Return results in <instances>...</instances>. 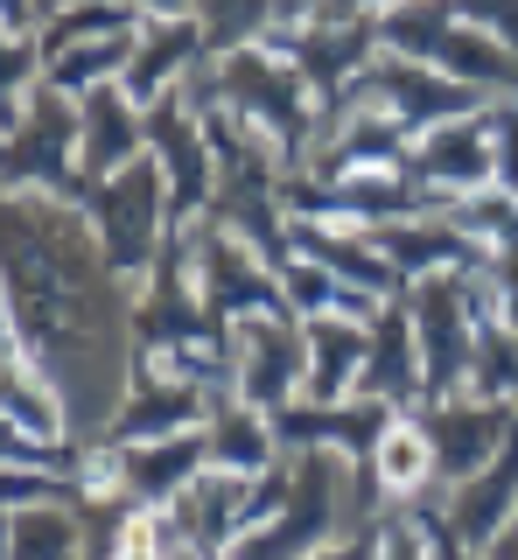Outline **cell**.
Listing matches in <instances>:
<instances>
[{
	"label": "cell",
	"instance_id": "22",
	"mask_svg": "<svg viewBox=\"0 0 518 560\" xmlns=\"http://www.w3.org/2000/svg\"><path fill=\"white\" fill-rule=\"evenodd\" d=\"M365 399H386V407L413 413L427 399V372H421V337H413V308L407 294H392L386 308L372 315V358H365Z\"/></svg>",
	"mask_w": 518,
	"mask_h": 560
},
{
	"label": "cell",
	"instance_id": "26",
	"mask_svg": "<svg viewBox=\"0 0 518 560\" xmlns=\"http://www.w3.org/2000/svg\"><path fill=\"white\" fill-rule=\"evenodd\" d=\"M0 428L36 434V442H78L71 407H63L57 378H49L22 343H8V378H0Z\"/></svg>",
	"mask_w": 518,
	"mask_h": 560
},
{
	"label": "cell",
	"instance_id": "34",
	"mask_svg": "<svg viewBox=\"0 0 518 560\" xmlns=\"http://www.w3.org/2000/svg\"><path fill=\"white\" fill-rule=\"evenodd\" d=\"M470 393L483 399H518V329H505L491 315V294H483V323H476V372Z\"/></svg>",
	"mask_w": 518,
	"mask_h": 560
},
{
	"label": "cell",
	"instance_id": "38",
	"mask_svg": "<svg viewBox=\"0 0 518 560\" xmlns=\"http://www.w3.org/2000/svg\"><path fill=\"white\" fill-rule=\"evenodd\" d=\"M462 22H476L483 35H497V43L518 57V0H456Z\"/></svg>",
	"mask_w": 518,
	"mask_h": 560
},
{
	"label": "cell",
	"instance_id": "1",
	"mask_svg": "<svg viewBox=\"0 0 518 560\" xmlns=\"http://www.w3.org/2000/svg\"><path fill=\"white\" fill-rule=\"evenodd\" d=\"M8 343L57 378L78 442H106L133 378V315H119V280L98 253L92 218L36 189H8Z\"/></svg>",
	"mask_w": 518,
	"mask_h": 560
},
{
	"label": "cell",
	"instance_id": "39",
	"mask_svg": "<svg viewBox=\"0 0 518 560\" xmlns=\"http://www.w3.org/2000/svg\"><path fill=\"white\" fill-rule=\"evenodd\" d=\"M378 525H386V539H378V560H427V539H421V525H413L407 504H392Z\"/></svg>",
	"mask_w": 518,
	"mask_h": 560
},
{
	"label": "cell",
	"instance_id": "16",
	"mask_svg": "<svg viewBox=\"0 0 518 560\" xmlns=\"http://www.w3.org/2000/svg\"><path fill=\"white\" fill-rule=\"evenodd\" d=\"M308 372V329L302 315H246L238 323V358H232V393L259 413H281L287 399H302Z\"/></svg>",
	"mask_w": 518,
	"mask_h": 560
},
{
	"label": "cell",
	"instance_id": "8",
	"mask_svg": "<svg viewBox=\"0 0 518 560\" xmlns=\"http://www.w3.org/2000/svg\"><path fill=\"white\" fill-rule=\"evenodd\" d=\"M407 308H413V337H421L427 399L470 393L476 323H483V273H427V280L407 288ZM427 399H421V407H427Z\"/></svg>",
	"mask_w": 518,
	"mask_h": 560
},
{
	"label": "cell",
	"instance_id": "3",
	"mask_svg": "<svg viewBox=\"0 0 518 560\" xmlns=\"http://www.w3.org/2000/svg\"><path fill=\"white\" fill-rule=\"evenodd\" d=\"M183 92H189L197 113H232V119H246L252 133H267L273 148H281L287 175H302L308 148H316L322 98L302 84V70L287 57H273L267 43L232 49V57H203L197 70H189Z\"/></svg>",
	"mask_w": 518,
	"mask_h": 560
},
{
	"label": "cell",
	"instance_id": "25",
	"mask_svg": "<svg viewBox=\"0 0 518 560\" xmlns=\"http://www.w3.org/2000/svg\"><path fill=\"white\" fill-rule=\"evenodd\" d=\"M308 329V372H302V399H357L365 385V358H372V323L351 315H316Z\"/></svg>",
	"mask_w": 518,
	"mask_h": 560
},
{
	"label": "cell",
	"instance_id": "10",
	"mask_svg": "<svg viewBox=\"0 0 518 560\" xmlns=\"http://www.w3.org/2000/svg\"><path fill=\"white\" fill-rule=\"evenodd\" d=\"M330 105H372V113H386L407 140H421V133H435V127H448V119H462V113H483L491 92L448 78V70H435V63L378 57L365 78H357L343 98H330Z\"/></svg>",
	"mask_w": 518,
	"mask_h": 560
},
{
	"label": "cell",
	"instance_id": "31",
	"mask_svg": "<svg viewBox=\"0 0 518 560\" xmlns=\"http://www.w3.org/2000/svg\"><path fill=\"white\" fill-rule=\"evenodd\" d=\"M8 560H84L78 504H22V512H8Z\"/></svg>",
	"mask_w": 518,
	"mask_h": 560
},
{
	"label": "cell",
	"instance_id": "5",
	"mask_svg": "<svg viewBox=\"0 0 518 560\" xmlns=\"http://www.w3.org/2000/svg\"><path fill=\"white\" fill-rule=\"evenodd\" d=\"M378 35H386V57L435 63V70L476 84V92H491V98L518 92V57L497 35H483L476 22H462L456 0H392V8L378 14Z\"/></svg>",
	"mask_w": 518,
	"mask_h": 560
},
{
	"label": "cell",
	"instance_id": "15",
	"mask_svg": "<svg viewBox=\"0 0 518 560\" xmlns=\"http://www.w3.org/2000/svg\"><path fill=\"white\" fill-rule=\"evenodd\" d=\"M491 105H483V113H462V119H448V127L413 140V148H407V175H413V183H421V189H442L448 203L497 189V113H491Z\"/></svg>",
	"mask_w": 518,
	"mask_h": 560
},
{
	"label": "cell",
	"instance_id": "36",
	"mask_svg": "<svg viewBox=\"0 0 518 560\" xmlns=\"http://www.w3.org/2000/svg\"><path fill=\"white\" fill-rule=\"evenodd\" d=\"M491 113H497V189L518 197V92H505Z\"/></svg>",
	"mask_w": 518,
	"mask_h": 560
},
{
	"label": "cell",
	"instance_id": "33",
	"mask_svg": "<svg viewBox=\"0 0 518 560\" xmlns=\"http://www.w3.org/2000/svg\"><path fill=\"white\" fill-rule=\"evenodd\" d=\"M127 63H133V35H106V43H78V49H63V57H49V84L84 98V92H98V84H119Z\"/></svg>",
	"mask_w": 518,
	"mask_h": 560
},
{
	"label": "cell",
	"instance_id": "12",
	"mask_svg": "<svg viewBox=\"0 0 518 560\" xmlns=\"http://www.w3.org/2000/svg\"><path fill=\"white\" fill-rule=\"evenodd\" d=\"M189 259H197V288L211 302L217 323H246V315H295L287 308V288H281V267L259 259L238 232L224 224H189Z\"/></svg>",
	"mask_w": 518,
	"mask_h": 560
},
{
	"label": "cell",
	"instance_id": "32",
	"mask_svg": "<svg viewBox=\"0 0 518 560\" xmlns=\"http://www.w3.org/2000/svg\"><path fill=\"white\" fill-rule=\"evenodd\" d=\"M378 490H386V504H413L435 490V448H427L421 420L400 413L386 434V448H378Z\"/></svg>",
	"mask_w": 518,
	"mask_h": 560
},
{
	"label": "cell",
	"instance_id": "11",
	"mask_svg": "<svg viewBox=\"0 0 518 560\" xmlns=\"http://www.w3.org/2000/svg\"><path fill=\"white\" fill-rule=\"evenodd\" d=\"M148 154L162 162L168 175V224L189 232V224L211 218V197H217V154H211V127L203 113L189 105V92H162L148 105Z\"/></svg>",
	"mask_w": 518,
	"mask_h": 560
},
{
	"label": "cell",
	"instance_id": "14",
	"mask_svg": "<svg viewBox=\"0 0 518 560\" xmlns=\"http://www.w3.org/2000/svg\"><path fill=\"white\" fill-rule=\"evenodd\" d=\"M273 57H287L302 70V84L316 92L322 105L343 98L365 70L386 57V35H378V14H365V22H302V28H273L267 35Z\"/></svg>",
	"mask_w": 518,
	"mask_h": 560
},
{
	"label": "cell",
	"instance_id": "24",
	"mask_svg": "<svg viewBox=\"0 0 518 560\" xmlns=\"http://www.w3.org/2000/svg\"><path fill=\"white\" fill-rule=\"evenodd\" d=\"M203 57H211V35H203L197 14H168V22H148L141 35H133V63H127V92L154 105L162 92H176V84H189V70H197Z\"/></svg>",
	"mask_w": 518,
	"mask_h": 560
},
{
	"label": "cell",
	"instance_id": "7",
	"mask_svg": "<svg viewBox=\"0 0 518 560\" xmlns=\"http://www.w3.org/2000/svg\"><path fill=\"white\" fill-rule=\"evenodd\" d=\"M84 218H92L98 232V253H106V267L127 280V288H141V280L154 273V259H162L168 245V175L154 154H141L133 168L106 175V183L92 189V203H84Z\"/></svg>",
	"mask_w": 518,
	"mask_h": 560
},
{
	"label": "cell",
	"instance_id": "29",
	"mask_svg": "<svg viewBox=\"0 0 518 560\" xmlns=\"http://www.w3.org/2000/svg\"><path fill=\"white\" fill-rule=\"evenodd\" d=\"M141 28H148L141 0H71V8H57V14L36 28V43H43V63H49V57H63V49H78V43L141 35Z\"/></svg>",
	"mask_w": 518,
	"mask_h": 560
},
{
	"label": "cell",
	"instance_id": "42",
	"mask_svg": "<svg viewBox=\"0 0 518 560\" xmlns=\"http://www.w3.org/2000/svg\"><path fill=\"white\" fill-rule=\"evenodd\" d=\"M148 22H168V14H197V0H141Z\"/></svg>",
	"mask_w": 518,
	"mask_h": 560
},
{
	"label": "cell",
	"instance_id": "27",
	"mask_svg": "<svg viewBox=\"0 0 518 560\" xmlns=\"http://www.w3.org/2000/svg\"><path fill=\"white\" fill-rule=\"evenodd\" d=\"M442 512H448V525H456V533L470 539L476 553L491 547L497 533H505V518L518 512V428H511V442L497 448V463H491V469H476L470 483L448 490Z\"/></svg>",
	"mask_w": 518,
	"mask_h": 560
},
{
	"label": "cell",
	"instance_id": "28",
	"mask_svg": "<svg viewBox=\"0 0 518 560\" xmlns=\"http://www.w3.org/2000/svg\"><path fill=\"white\" fill-rule=\"evenodd\" d=\"M211 469H232V477H267L281 463V442H273V413L246 407L238 393H217L211 407Z\"/></svg>",
	"mask_w": 518,
	"mask_h": 560
},
{
	"label": "cell",
	"instance_id": "41",
	"mask_svg": "<svg viewBox=\"0 0 518 560\" xmlns=\"http://www.w3.org/2000/svg\"><path fill=\"white\" fill-rule=\"evenodd\" d=\"M483 560H518V512L505 518V533H497L491 547H483Z\"/></svg>",
	"mask_w": 518,
	"mask_h": 560
},
{
	"label": "cell",
	"instance_id": "35",
	"mask_svg": "<svg viewBox=\"0 0 518 560\" xmlns=\"http://www.w3.org/2000/svg\"><path fill=\"white\" fill-rule=\"evenodd\" d=\"M197 22L211 35V57H232L273 35V0H197Z\"/></svg>",
	"mask_w": 518,
	"mask_h": 560
},
{
	"label": "cell",
	"instance_id": "37",
	"mask_svg": "<svg viewBox=\"0 0 518 560\" xmlns=\"http://www.w3.org/2000/svg\"><path fill=\"white\" fill-rule=\"evenodd\" d=\"M483 294H491V315H497V323L518 329V245L491 259V273H483Z\"/></svg>",
	"mask_w": 518,
	"mask_h": 560
},
{
	"label": "cell",
	"instance_id": "20",
	"mask_svg": "<svg viewBox=\"0 0 518 560\" xmlns=\"http://www.w3.org/2000/svg\"><path fill=\"white\" fill-rule=\"evenodd\" d=\"M98 455H106V477L127 490L141 512H168V504L211 469V434L189 428V434H168V442H133V448H98Z\"/></svg>",
	"mask_w": 518,
	"mask_h": 560
},
{
	"label": "cell",
	"instance_id": "19",
	"mask_svg": "<svg viewBox=\"0 0 518 560\" xmlns=\"http://www.w3.org/2000/svg\"><path fill=\"white\" fill-rule=\"evenodd\" d=\"M372 245L400 267V280L413 288V280L427 273H491V245H483L476 232H462L448 210H435V218H392V224H365Z\"/></svg>",
	"mask_w": 518,
	"mask_h": 560
},
{
	"label": "cell",
	"instance_id": "40",
	"mask_svg": "<svg viewBox=\"0 0 518 560\" xmlns=\"http://www.w3.org/2000/svg\"><path fill=\"white\" fill-rule=\"evenodd\" d=\"M316 8H322V0H273V28H302Z\"/></svg>",
	"mask_w": 518,
	"mask_h": 560
},
{
	"label": "cell",
	"instance_id": "18",
	"mask_svg": "<svg viewBox=\"0 0 518 560\" xmlns=\"http://www.w3.org/2000/svg\"><path fill=\"white\" fill-rule=\"evenodd\" d=\"M211 407H217L211 385L168 378V372H154V364L133 358L127 399H119V413H113V428H106V442H98V448H133V442H168V434L211 428Z\"/></svg>",
	"mask_w": 518,
	"mask_h": 560
},
{
	"label": "cell",
	"instance_id": "17",
	"mask_svg": "<svg viewBox=\"0 0 518 560\" xmlns=\"http://www.w3.org/2000/svg\"><path fill=\"white\" fill-rule=\"evenodd\" d=\"M246 504H252V477H232V469H203L197 483L183 490L162 518L168 553L183 560H224L232 539H246Z\"/></svg>",
	"mask_w": 518,
	"mask_h": 560
},
{
	"label": "cell",
	"instance_id": "30",
	"mask_svg": "<svg viewBox=\"0 0 518 560\" xmlns=\"http://www.w3.org/2000/svg\"><path fill=\"white\" fill-rule=\"evenodd\" d=\"M281 288H287V308L302 315V323H316V315H351V323H372L378 308V294H365V288H351V280H337L330 267H316V259H287L281 267Z\"/></svg>",
	"mask_w": 518,
	"mask_h": 560
},
{
	"label": "cell",
	"instance_id": "21",
	"mask_svg": "<svg viewBox=\"0 0 518 560\" xmlns=\"http://www.w3.org/2000/svg\"><path fill=\"white\" fill-rule=\"evenodd\" d=\"M78 127H84V148L78 162L92 183H106V175L133 168L148 154V105L127 92V84H98V92L78 98Z\"/></svg>",
	"mask_w": 518,
	"mask_h": 560
},
{
	"label": "cell",
	"instance_id": "2",
	"mask_svg": "<svg viewBox=\"0 0 518 560\" xmlns=\"http://www.w3.org/2000/svg\"><path fill=\"white\" fill-rule=\"evenodd\" d=\"M133 315V358L168 378L232 393V358H238V323H217L197 288V259H189V232H168L154 273L141 280Z\"/></svg>",
	"mask_w": 518,
	"mask_h": 560
},
{
	"label": "cell",
	"instance_id": "9",
	"mask_svg": "<svg viewBox=\"0 0 518 560\" xmlns=\"http://www.w3.org/2000/svg\"><path fill=\"white\" fill-rule=\"evenodd\" d=\"M287 218H322V224H392V218H435L456 210L442 189H421L407 168H357V175H287L281 189Z\"/></svg>",
	"mask_w": 518,
	"mask_h": 560
},
{
	"label": "cell",
	"instance_id": "13",
	"mask_svg": "<svg viewBox=\"0 0 518 560\" xmlns=\"http://www.w3.org/2000/svg\"><path fill=\"white\" fill-rule=\"evenodd\" d=\"M427 448H435V483H470L476 469L497 463V448L518 428V399H483V393H456V399H427L413 407Z\"/></svg>",
	"mask_w": 518,
	"mask_h": 560
},
{
	"label": "cell",
	"instance_id": "23",
	"mask_svg": "<svg viewBox=\"0 0 518 560\" xmlns=\"http://www.w3.org/2000/svg\"><path fill=\"white\" fill-rule=\"evenodd\" d=\"M287 238H295V253H302V259L330 267L337 280H351V288L378 294V302L407 294L400 267H392V259L372 245V232H365V224H322V218H295V224H287Z\"/></svg>",
	"mask_w": 518,
	"mask_h": 560
},
{
	"label": "cell",
	"instance_id": "43",
	"mask_svg": "<svg viewBox=\"0 0 518 560\" xmlns=\"http://www.w3.org/2000/svg\"><path fill=\"white\" fill-rule=\"evenodd\" d=\"M63 8H71V0H63Z\"/></svg>",
	"mask_w": 518,
	"mask_h": 560
},
{
	"label": "cell",
	"instance_id": "4",
	"mask_svg": "<svg viewBox=\"0 0 518 560\" xmlns=\"http://www.w3.org/2000/svg\"><path fill=\"white\" fill-rule=\"evenodd\" d=\"M343 518L372 525L365 512H357V469L343 463V455H330V448H302L287 504L267 525H252L246 539H232L224 560H308V553L337 547V525Z\"/></svg>",
	"mask_w": 518,
	"mask_h": 560
},
{
	"label": "cell",
	"instance_id": "6",
	"mask_svg": "<svg viewBox=\"0 0 518 560\" xmlns=\"http://www.w3.org/2000/svg\"><path fill=\"white\" fill-rule=\"evenodd\" d=\"M0 133H8V140H0V183H8V189H36V197H57L71 210L92 203L98 183L78 162L84 127H78V98L71 92H57V84L43 78V92L28 98Z\"/></svg>",
	"mask_w": 518,
	"mask_h": 560
}]
</instances>
